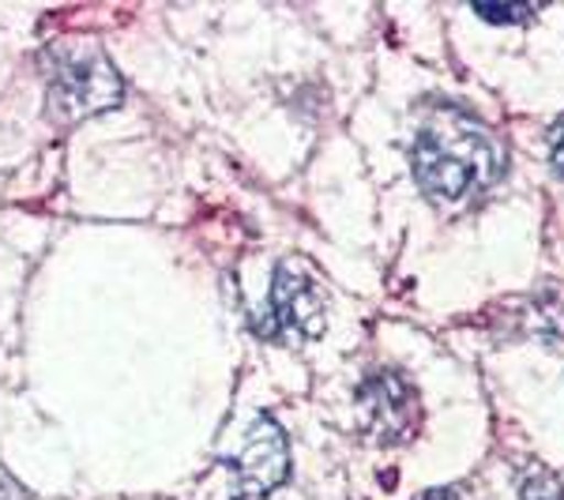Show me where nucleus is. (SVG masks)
<instances>
[{"mask_svg":"<svg viewBox=\"0 0 564 500\" xmlns=\"http://www.w3.org/2000/svg\"><path fill=\"white\" fill-rule=\"evenodd\" d=\"M422 500H459V493H456V489H448V486H441V489H430Z\"/></svg>","mask_w":564,"mask_h":500,"instance_id":"nucleus-9","label":"nucleus"},{"mask_svg":"<svg viewBox=\"0 0 564 500\" xmlns=\"http://www.w3.org/2000/svg\"><path fill=\"white\" fill-rule=\"evenodd\" d=\"M124 84L106 57H65L53 65L50 79V109L57 121L76 124L90 113L121 106Z\"/></svg>","mask_w":564,"mask_h":500,"instance_id":"nucleus-2","label":"nucleus"},{"mask_svg":"<svg viewBox=\"0 0 564 500\" xmlns=\"http://www.w3.org/2000/svg\"><path fill=\"white\" fill-rule=\"evenodd\" d=\"M475 12L481 15V20H489V23H523V20H531V8H523V4H478Z\"/></svg>","mask_w":564,"mask_h":500,"instance_id":"nucleus-7","label":"nucleus"},{"mask_svg":"<svg viewBox=\"0 0 564 500\" xmlns=\"http://www.w3.org/2000/svg\"><path fill=\"white\" fill-rule=\"evenodd\" d=\"M260 335H297V339H316L324 331V305L313 290V279L294 263H282L275 271L268 297V316L257 320Z\"/></svg>","mask_w":564,"mask_h":500,"instance_id":"nucleus-3","label":"nucleus"},{"mask_svg":"<svg viewBox=\"0 0 564 500\" xmlns=\"http://www.w3.org/2000/svg\"><path fill=\"white\" fill-rule=\"evenodd\" d=\"M361 406L369 411V425L384 441H399V436L411 433L417 399L414 388L406 384L399 372H377L366 388H361Z\"/></svg>","mask_w":564,"mask_h":500,"instance_id":"nucleus-5","label":"nucleus"},{"mask_svg":"<svg viewBox=\"0 0 564 500\" xmlns=\"http://www.w3.org/2000/svg\"><path fill=\"white\" fill-rule=\"evenodd\" d=\"M520 497L523 500H564V481L553 475V470L534 467L531 475H523Z\"/></svg>","mask_w":564,"mask_h":500,"instance_id":"nucleus-6","label":"nucleus"},{"mask_svg":"<svg viewBox=\"0 0 564 500\" xmlns=\"http://www.w3.org/2000/svg\"><path fill=\"white\" fill-rule=\"evenodd\" d=\"M234 470H238L241 500L263 497L275 486H282V478L290 470V452H286V433L279 430V422H271V417H257L252 422L241 456L234 459Z\"/></svg>","mask_w":564,"mask_h":500,"instance_id":"nucleus-4","label":"nucleus"},{"mask_svg":"<svg viewBox=\"0 0 564 500\" xmlns=\"http://www.w3.org/2000/svg\"><path fill=\"white\" fill-rule=\"evenodd\" d=\"M550 154H553V170L564 177V117L553 124V132H550Z\"/></svg>","mask_w":564,"mask_h":500,"instance_id":"nucleus-8","label":"nucleus"},{"mask_svg":"<svg viewBox=\"0 0 564 500\" xmlns=\"http://www.w3.org/2000/svg\"><path fill=\"white\" fill-rule=\"evenodd\" d=\"M411 166L425 196L436 204H459L497 185V177L505 174V151L478 121L456 109H441L417 129Z\"/></svg>","mask_w":564,"mask_h":500,"instance_id":"nucleus-1","label":"nucleus"}]
</instances>
